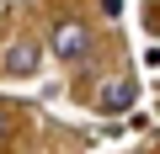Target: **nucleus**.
<instances>
[{
  "instance_id": "3",
  "label": "nucleus",
  "mask_w": 160,
  "mask_h": 154,
  "mask_svg": "<svg viewBox=\"0 0 160 154\" xmlns=\"http://www.w3.org/2000/svg\"><path fill=\"white\" fill-rule=\"evenodd\" d=\"M38 64H43V48L32 43V37H16L11 48H6V74H38Z\"/></svg>"
},
{
  "instance_id": "2",
  "label": "nucleus",
  "mask_w": 160,
  "mask_h": 154,
  "mask_svg": "<svg viewBox=\"0 0 160 154\" xmlns=\"http://www.w3.org/2000/svg\"><path fill=\"white\" fill-rule=\"evenodd\" d=\"M128 106H139V80L133 74H118V80H107L102 91H96V112H128Z\"/></svg>"
},
{
  "instance_id": "1",
  "label": "nucleus",
  "mask_w": 160,
  "mask_h": 154,
  "mask_svg": "<svg viewBox=\"0 0 160 154\" xmlns=\"http://www.w3.org/2000/svg\"><path fill=\"white\" fill-rule=\"evenodd\" d=\"M86 53H91V32L80 27V21H59V27H53V58L80 64Z\"/></svg>"
},
{
  "instance_id": "4",
  "label": "nucleus",
  "mask_w": 160,
  "mask_h": 154,
  "mask_svg": "<svg viewBox=\"0 0 160 154\" xmlns=\"http://www.w3.org/2000/svg\"><path fill=\"white\" fill-rule=\"evenodd\" d=\"M11 128H16V112H11V106H0V138H11Z\"/></svg>"
}]
</instances>
